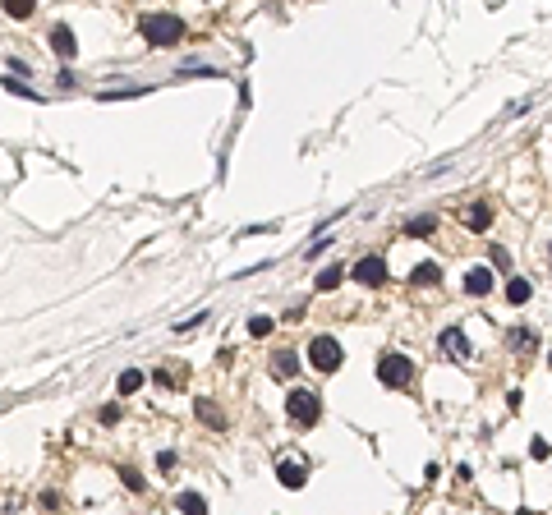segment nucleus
I'll list each match as a JSON object with an SVG mask.
<instances>
[{
  "label": "nucleus",
  "instance_id": "nucleus-8",
  "mask_svg": "<svg viewBox=\"0 0 552 515\" xmlns=\"http://www.w3.org/2000/svg\"><path fill=\"white\" fill-rule=\"evenodd\" d=\"M442 354H446V359H465V354H470V340H465L460 327H446V331H442Z\"/></svg>",
  "mask_w": 552,
  "mask_h": 515
},
{
  "label": "nucleus",
  "instance_id": "nucleus-15",
  "mask_svg": "<svg viewBox=\"0 0 552 515\" xmlns=\"http://www.w3.org/2000/svg\"><path fill=\"white\" fill-rule=\"evenodd\" d=\"M152 382H161V386H180V382H184V368H180V363H166V368H157V373H152Z\"/></svg>",
  "mask_w": 552,
  "mask_h": 515
},
{
  "label": "nucleus",
  "instance_id": "nucleus-12",
  "mask_svg": "<svg viewBox=\"0 0 552 515\" xmlns=\"http://www.w3.org/2000/svg\"><path fill=\"white\" fill-rule=\"evenodd\" d=\"M465 226H470V231H488V226H493V208H488V203H474Z\"/></svg>",
  "mask_w": 552,
  "mask_h": 515
},
{
  "label": "nucleus",
  "instance_id": "nucleus-9",
  "mask_svg": "<svg viewBox=\"0 0 552 515\" xmlns=\"http://www.w3.org/2000/svg\"><path fill=\"white\" fill-rule=\"evenodd\" d=\"M46 37H51V51H55V55H65V60H74L78 42H74V33H69L65 23H55V28H51V33H46Z\"/></svg>",
  "mask_w": 552,
  "mask_h": 515
},
{
  "label": "nucleus",
  "instance_id": "nucleus-18",
  "mask_svg": "<svg viewBox=\"0 0 552 515\" xmlns=\"http://www.w3.org/2000/svg\"><path fill=\"white\" fill-rule=\"evenodd\" d=\"M511 345H516V350H534V345H539V336H534L530 327H511Z\"/></svg>",
  "mask_w": 552,
  "mask_h": 515
},
{
  "label": "nucleus",
  "instance_id": "nucleus-26",
  "mask_svg": "<svg viewBox=\"0 0 552 515\" xmlns=\"http://www.w3.org/2000/svg\"><path fill=\"white\" fill-rule=\"evenodd\" d=\"M530 456H534V460H548V456H552V447H548L543 437H534V442H530Z\"/></svg>",
  "mask_w": 552,
  "mask_h": 515
},
{
  "label": "nucleus",
  "instance_id": "nucleus-20",
  "mask_svg": "<svg viewBox=\"0 0 552 515\" xmlns=\"http://www.w3.org/2000/svg\"><path fill=\"white\" fill-rule=\"evenodd\" d=\"M276 331V322L272 318H263V313H258V318H249V336H258V340H267Z\"/></svg>",
  "mask_w": 552,
  "mask_h": 515
},
{
  "label": "nucleus",
  "instance_id": "nucleus-14",
  "mask_svg": "<svg viewBox=\"0 0 552 515\" xmlns=\"http://www.w3.org/2000/svg\"><path fill=\"white\" fill-rule=\"evenodd\" d=\"M198 419H203L208 428H226V414L217 409V400H198Z\"/></svg>",
  "mask_w": 552,
  "mask_h": 515
},
{
  "label": "nucleus",
  "instance_id": "nucleus-11",
  "mask_svg": "<svg viewBox=\"0 0 552 515\" xmlns=\"http://www.w3.org/2000/svg\"><path fill=\"white\" fill-rule=\"evenodd\" d=\"M530 295H534V290H530L525 276H511V281H507V299H511V304H530Z\"/></svg>",
  "mask_w": 552,
  "mask_h": 515
},
{
  "label": "nucleus",
  "instance_id": "nucleus-28",
  "mask_svg": "<svg viewBox=\"0 0 552 515\" xmlns=\"http://www.w3.org/2000/svg\"><path fill=\"white\" fill-rule=\"evenodd\" d=\"M101 423H120V405H106V409H101Z\"/></svg>",
  "mask_w": 552,
  "mask_h": 515
},
{
  "label": "nucleus",
  "instance_id": "nucleus-2",
  "mask_svg": "<svg viewBox=\"0 0 552 515\" xmlns=\"http://www.w3.org/2000/svg\"><path fill=\"white\" fill-rule=\"evenodd\" d=\"M286 414L295 419L299 428L318 423V419H322V396H318V391H304V386H295V391H290V400H286Z\"/></svg>",
  "mask_w": 552,
  "mask_h": 515
},
{
  "label": "nucleus",
  "instance_id": "nucleus-17",
  "mask_svg": "<svg viewBox=\"0 0 552 515\" xmlns=\"http://www.w3.org/2000/svg\"><path fill=\"white\" fill-rule=\"evenodd\" d=\"M33 10H37V0H5V14L10 19H33Z\"/></svg>",
  "mask_w": 552,
  "mask_h": 515
},
{
  "label": "nucleus",
  "instance_id": "nucleus-4",
  "mask_svg": "<svg viewBox=\"0 0 552 515\" xmlns=\"http://www.w3.org/2000/svg\"><path fill=\"white\" fill-rule=\"evenodd\" d=\"M309 363L318 373H336V368H341V340L336 336H313L309 340Z\"/></svg>",
  "mask_w": 552,
  "mask_h": 515
},
{
  "label": "nucleus",
  "instance_id": "nucleus-24",
  "mask_svg": "<svg viewBox=\"0 0 552 515\" xmlns=\"http://www.w3.org/2000/svg\"><path fill=\"white\" fill-rule=\"evenodd\" d=\"M120 483L129 488V493H143V474L138 470H120Z\"/></svg>",
  "mask_w": 552,
  "mask_h": 515
},
{
  "label": "nucleus",
  "instance_id": "nucleus-23",
  "mask_svg": "<svg viewBox=\"0 0 552 515\" xmlns=\"http://www.w3.org/2000/svg\"><path fill=\"white\" fill-rule=\"evenodd\" d=\"M175 506H180V511H208L203 493H180V497H175Z\"/></svg>",
  "mask_w": 552,
  "mask_h": 515
},
{
  "label": "nucleus",
  "instance_id": "nucleus-19",
  "mask_svg": "<svg viewBox=\"0 0 552 515\" xmlns=\"http://www.w3.org/2000/svg\"><path fill=\"white\" fill-rule=\"evenodd\" d=\"M341 281H345V267H327V272H318V290H336Z\"/></svg>",
  "mask_w": 552,
  "mask_h": 515
},
{
  "label": "nucleus",
  "instance_id": "nucleus-25",
  "mask_svg": "<svg viewBox=\"0 0 552 515\" xmlns=\"http://www.w3.org/2000/svg\"><path fill=\"white\" fill-rule=\"evenodd\" d=\"M203 322H208V308H203V313H194V318H189V322H180L175 331H180V336H189V331H198Z\"/></svg>",
  "mask_w": 552,
  "mask_h": 515
},
{
  "label": "nucleus",
  "instance_id": "nucleus-3",
  "mask_svg": "<svg viewBox=\"0 0 552 515\" xmlns=\"http://www.w3.org/2000/svg\"><path fill=\"white\" fill-rule=\"evenodd\" d=\"M377 382L391 386V391H396V386H409L414 382V363H409L405 354H382V359H377Z\"/></svg>",
  "mask_w": 552,
  "mask_h": 515
},
{
  "label": "nucleus",
  "instance_id": "nucleus-21",
  "mask_svg": "<svg viewBox=\"0 0 552 515\" xmlns=\"http://www.w3.org/2000/svg\"><path fill=\"white\" fill-rule=\"evenodd\" d=\"M488 267H493V272H511V253L502 249V244H497V249H488Z\"/></svg>",
  "mask_w": 552,
  "mask_h": 515
},
{
  "label": "nucleus",
  "instance_id": "nucleus-5",
  "mask_svg": "<svg viewBox=\"0 0 552 515\" xmlns=\"http://www.w3.org/2000/svg\"><path fill=\"white\" fill-rule=\"evenodd\" d=\"M350 276L359 285H386V276H391V272H386V258H382V253H368V258H359V263H354Z\"/></svg>",
  "mask_w": 552,
  "mask_h": 515
},
{
  "label": "nucleus",
  "instance_id": "nucleus-7",
  "mask_svg": "<svg viewBox=\"0 0 552 515\" xmlns=\"http://www.w3.org/2000/svg\"><path fill=\"white\" fill-rule=\"evenodd\" d=\"M267 373L281 377V382H290V377L299 373V354H295V350H276V354H272V363H267Z\"/></svg>",
  "mask_w": 552,
  "mask_h": 515
},
{
  "label": "nucleus",
  "instance_id": "nucleus-10",
  "mask_svg": "<svg viewBox=\"0 0 552 515\" xmlns=\"http://www.w3.org/2000/svg\"><path fill=\"white\" fill-rule=\"evenodd\" d=\"M276 479H281V488H290V493H295V488H304V479H309V474H304V465H299V460H281V465H276Z\"/></svg>",
  "mask_w": 552,
  "mask_h": 515
},
{
  "label": "nucleus",
  "instance_id": "nucleus-27",
  "mask_svg": "<svg viewBox=\"0 0 552 515\" xmlns=\"http://www.w3.org/2000/svg\"><path fill=\"white\" fill-rule=\"evenodd\" d=\"M157 470H161V474L175 470V456H170V451H161V456H157Z\"/></svg>",
  "mask_w": 552,
  "mask_h": 515
},
{
  "label": "nucleus",
  "instance_id": "nucleus-6",
  "mask_svg": "<svg viewBox=\"0 0 552 515\" xmlns=\"http://www.w3.org/2000/svg\"><path fill=\"white\" fill-rule=\"evenodd\" d=\"M493 267H470L465 272V295H474V299H484V295H493Z\"/></svg>",
  "mask_w": 552,
  "mask_h": 515
},
{
  "label": "nucleus",
  "instance_id": "nucleus-16",
  "mask_svg": "<svg viewBox=\"0 0 552 515\" xmlns=\"http://www.w3.org/2000/svg\"><path fill=\"white\" fill-rule=\"evenodd\" d=\"M437 231V217H409L405 221V235H433Z\"/></svg>",
  "mask_w": 552,
  "mask_h": 515
},
{
  "label": "nucleus",
  "instance_id": "nucleus-1",
  "mask_svg": "<svg viewBox=\"0 0 552 515\" xmlns=\"http://www.w3.org/2000/svg\"><path fill=\"white\" fill-rule=\"evenodd\" d=\"M138 33L147 37V46H175V42H184V19L180 14H143Z\"/></svg>",
  "mask_w": 552,
  "mask_h": 515
},
{
  "label": "nucleus",
  "instance_id": "nucleus-22",
  "mask_svg": "<svg viewBox=\"0 0 552 515\" xmlns=\"http://www.w3.org/2000/svg\"><path fill=\"white\" fill-rule=\"evenodd\" d=\"M138 386H143V373H138V368H124V373H120V391H124V396H133Z\"/></svg>",
  "mask_w": 552,
  "mask_h": 515
},
{
  "label": "nucleus",
  "instance_id": "nucleus-13",
  "mask_svg": "<svg viewBox=\"0 0 552 515\" xmlns=\"http://www.w3.org/2000/svg\"><path fill=\"white\" fill-rule=\"evenodd\" d=\"M437 263H419L414 272H409V285H437Z\"/></svg>",
  "mask_w": 552,
  "mask_h": 515
}]
</instances>
